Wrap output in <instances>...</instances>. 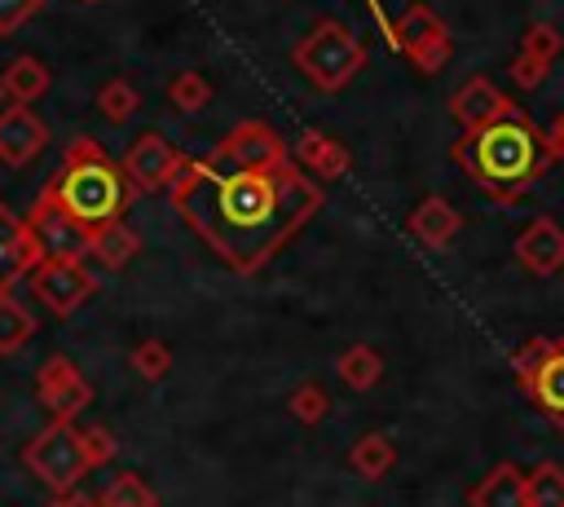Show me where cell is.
Wrapping results in <instances>:
<instances>
[{
    "label": "cell",
    "instance_id": "2e32d148",
    "mask_svg": "<svg viewBox=\"0 0 564 507\" xmlns=\"http://www.w3.org/2000/svg\"><path fill=\"white\" fill-rule=\"evenodd\" d=\"M467 507H529V472L516 463H494L467 489Z\"/></svg>",
    "mask_w": 564,
    "mask_h": 507
},
{
    "label": "cell",
    "instance_id": "4fadbf2b",
    "mask_svg": "<svg viewBox=\"0 0 564 507\" xmlns=\"http://www.w3.org/2000/svg\"><path fill=\"white\" fill-rule=\"evenodd\" d=\"M40 260H44V256H40V247H35V238H31V229H26V220L13 216V212L0 203V295H9L22 278H31Z\"/></svg>",
    "mask_w": 564,
    "mask_h": 507
},
{
    "label": "cell",
    "instance_id": "44dd1931",
    "mask_svg": "<svg viewBox=\"0 0 564 507\" xmlns=\"http://www.w3.org/2000/svg\"><path fill=\"white\" fill-rule=\"evenodd\" d=\"M392 463H397V445H392L383 432H366V436H357V445L348 450V467H352L357 476H366V481H383V476L392 472Z\"/></svg>",
    "mask_w": 564,
    "mask_h": 507
},
{
    "label": "cell",
    "instance_id": "cb8c5ba5",
    "mask_svg": "<svg viewBox=\"0 0 564 507\" xmlns=\"http://www.w3.org/2000/svg\"><path fill=\"white\" fill-rule=\"evenodd\" d=\"M31 335H35V317L13 295H0V357L18 353Z\"/></svg>",
    "mask_w": 564,
    "mask_h": 507
},
{
    "label": "cell",
    "instance_id": "d590c367",
    "mask_svg": "<svg viewBox=\"0 0 564 507\" xmlns=\"http://www.w3.org/2000/svg\"><path fill=\"white\" fill-rule=\"evenodd\" d=\"M48 507H97V503H88V498H79V494H66V498H57V503H48Z\"/></svg>",
    "mask_w": 564,
    "mask_h": 507
},
{
    "label": "cell",
    "instance_id": "277c9868",
    "mask_svg": "<svg viewBox=\"0 0 564 507\" xmlns=\"http://www.w3.org/2000/svg\"><path fill=\"white\" fill-rule=\"evenodd\" d=\"M110 454L115 436L106 428H75V419H53L22 445V463L62 498L75 489V481H84V472H93Z\"/></svg>",
    "mask_w": 564,
    "mask_h": 507
},
{
    "label": "cell",
    "instance_id": "8fae6325",
    "mask_svg": "<svg viewBox=\"0 0 564 507\" xmlns=\"http://www.w3.org/2000/svg\"><path fill=\"white\" fill-rule=\"evenodd\" d=\"M449 115L458 119L463 132H480V128L502 123V119H511V115H520V110H516V101H511L494 79L471 75V79L458 84V93L449 97Z\"/></svg>",
    "mask_w": 564,
    "mask_h": 507
},
{
    "label": "cell",
    "instance_id": "5b68a950",
    "mask_svg": "<svg viewBox=\"0 0 564 507\" xmlns=\"http://www.w3.org/2000/svg\"><path fill=\"white\" fill-rule=\"evenodd\" d=\"M295 66L322 88V93H339L361 66H366V44L344 31L339 22H317L295 48H291Z\"/></svg>",
    "mask_w": 564,
    "mask_h": 507
},
{
    "label": "cell",
    "instance_id": "52a82bcc",
    "mask_svg": "<svg viewBox=\"0 0 564 507\" xmlns=\"http://www.w3.org/2000/svg\"><path fill=\"white\" fill-rule=\"evenodd\" d=\"M26 229L44 260H84L88 256V229L66 216V207L57 203V194L48 185L40 190V198L26 216Z\"/></svg>",
    "mask_w": 564,
    "mask_h": 507
},
{
    "label": "cell",
    "instance_id": "5bb4252c",
    "mask_svg": "<svg viewBox=\"0 0 564 507\" xmlns=\"http://www.w3.org/2000/svg\"><path fill=\"white\" fill-rule=\"evenodd\" d=\"M48 145V123L31 106H13L0 115V163L26 168Z\"/></svg>",
    "mask_w": 564,
    "mask_h": 507
},
{
    "label": "cell",
    "instance_id": "1f68e13d",
    "mask_svg": "<svg viewBox=\"0 0 564 507\" xmlns=\"http://www.w3.org/2000/svg\"><path fill=\"white\" fill-rule=\"evenodd\" d=\"M560 48H564V35H560L551 22H529V26H524V35H520V53H533V57L555 62V57H560Z\"/></svg>",
    "mask_w": 564,
    "mask_h": 507
},
{
    "label": "cell",
    "instance_id": "6da1fadb",
    "mask_svg": "<svg viewBox=\"0 0 564 507\" xmlns=\"http://www.w3.org/2000/svg\"><path fill=\"white\" fill-rule=\"evenodd\" d=\"M167 194L189 229L242 278L260 273L322 207V190L300 163L247 172L216 159H181Z\"/></svg>",
    "mask_w": 564,
    "mask_h": 507
},
{
    "label": "cell",
    "instance_id": "e575fe53",
    "mask_svg": "<svg viewBox=\"0 0 564 507\" xmlns=\"http://www.w3.org/2000/svg\"><path fill=\"white\" fill-rule=\"evenodd\" d=\"M542 154L546 163H564V110L551 119V128L542 132Z\"/></svg>",
    "mask_w": 564,
    "mask_h": 507
},
{
    "label": "cell",
    "instance_id": "83f0119b",
    "mask_svg": "<svg viewBox=\"0 0 564 507\" xmlns=\"http://www.w3.org/2000/svg\"><path fill=\"white\" fill-rule=\"evenodd\" d=\"M137 106H141V93H137L128 79H106V84L97 88V110H101L106 119H115V123L132 119Z\"/></svg>",
    "mask_w": 564,
    "mask_h": 507
},
{
    "label": "cell",
    "instance_id": "3957f363",
    "mask_svg": "<svg viewBox=\"0 0 564 507\" xmlns=\"http://www.w3.org/2000/svg\"><path fill=\"white\" fill-rule=\"evenodd\" d=\"M48 190L66 207L75 225L97 234L101 225H115L132 198V181L123 176V163H115L93 137H75L62 154V168L48 176Z\"/></svg>",
    "mask_w": 564,
    "mask_h": 507
},
{
    "label": "cell",
    "instance_id": "f1b7e54d",
    "mask_svg": "<svg viewBox=\"0 0 564 507\" xmlns=\"http://www.w3.org/2000/svg\"><path fill=\"white\" fill-rule=\"evenodd\" d=\"M555 348H560V339H546V335H538V339H529L524 348H516V353H511V370H516L520 388H529V384H533V375L542 370V362H546Z\"/></svg>",
    "mask_w": 564,
    "mask_h": 507
},
{
    "label": "cell",
    "instance_id": "603a6c76",
    "mask_svg": "<svg viewBox=\"0 0 564 507\" xmlns=\"http://www.w3.org/2000/svg\"><path fill=\"white\" fill-rule=\"evenodd\" d=\"M4 93H9L18 106L40 101V97L48 93V71H44V62H35V57H18V62L4 71Z\"/></svg>",
    "mask_w": 564,
    "mask_h": 507
},
{
    "label": "cell",
    "instance_id": "f546056e",
    "mask_svg": "<svg viewBox=\"0 0 564 507\" xmlns=\"http://www.w3.org/2000/svg\"><path fill=\"white\" fill-rule=\"evenodd\" d=\"M132 370H137L141 379L159 384V379L172 370V353H167V344H163V339H141V344L132 348Z\"/></svg>",
    "mask_w": 564,
    "mask_h": 507
},
{
    "label": "cell",
    "instance_id": "7402d4cb",
    "mask_svg": "<svg viewBox=\"0 0 564 507\" xmlns=\"http://www.w3.org/2000/svg\"><path fill=\"white\" fill-rule=\"evenodd\" d=\"M335 375H339L352 392H366V388H375V384H379V375H383V357H379L370 344H352V348H344V353H339Z\"/></svg>",
    "mask_w": 564,
    "mask_h": 507
},
{
    "label": "cell",
    "instance_id": "d6a6232c",
    "mask_svg": "<svg viewBox=\"0 0 564 507\" xmlns=\"http://www.w3.org/2000/svg\"><path fill=\"white\" fill-rule=\"evenodd\" d=\"M546 75H551V62H546V57H533V53H516V57H511V79H516L520 88H538Z\"/></svg>",
    "mask_w": 564,
    "mask_h": 507
},
{
    "label": "cell",
    "instance_id": "e0dca14e",
    "mask_svg": "<svg viewBox=\"0 0 564 507\" xmlns=\"http://www.w3.org/2000/svg\"><path fill=\"white\" fill-rule=\"evenodd\" d=\"M295 163H300L313 181H335V176L348 172V150H344L339 141H330L326 132L308 128V132H300V141H295Z\"/></svg>",
    "mask_w": 564,
    "mask_h": 507
},
{
    "label": "cell",
    "instance_id": "ba28073f",
    "mask_svg": "<svg viewBox=\"0 0 564 507\" xmlns=\"http://www.w3.org/2000/svg\"><path fill=\"white\" fill-rule=\"evenodd\" d=\"M212 159H216V163H229V168H247V172H282V168L291 163L282 137H278L269 123H260V119L238 123V128L212 150Z\"/></svg>",
    "mask_w": 564,
    "mask_h": 507
},
{
    "label": "cell",
    "instance_id": "7a4b0ae2",
    "mask_svg": "<svg viewBox=\"0 0 564 507\" xmlns=\"http://www.w3.org/2000/svg\"><path fill=\"white\" fill-rule=\"evenodd\" d=\"M454 159L463 163V172L489 190L498 203H511L542 168H546V154H542V137L538 128L524 119V115H511L502 123H489L480 132H463L454 141Z\"/></svg>",
    "mask_w": 564,
    "mask_h": 507
},
{
    "label": "cell",
    "instance_id": "d4e9b609",
    "mask_svg": "<svg viewBox=\"0 0 564 507\" xmlns=\"http://www.w3.org/2000/svg\"><path fill=\"white\" fill-rule=\"evenodd\" d=\"M97 507H159V494L137 476V472H119L106 494L97 498Z\"/></svg>",
    "mask_w": 564,
    "mask_h": 507
},
{
    "label": "cell",
    "instance_id": "8d00e7d4",
    "mask_svg": "<svg viewBox=\"0 0 564 507\" xmlns=\"http://www.w3.org/2000/svg\"><path fill=\"white\" fill-rule=\"evenodd\" d=\"M0 93H4V79H0Z\"/></svg>",
    "mask_w": 564,
    "mask_h": 507
},
{
    "label": "cell",
    "instance_id": "d6986e66",
    "mask_svg": "<svg viewBox=\"0 0 564 507\" xmlns=\"http://www.w3.org/2000/svg\"><path fill=\"white\" fill-rule=\"evenodd\" d=\"M524 392L538 401V410H542L555 428H564V339H560V348L542 362V370L533 375V384H529Z\"/></svg>",
    "mask_w": 564,
    "mask_h": 507
},
{
    "label": "cell",
    "instance_id": "7c38bea8",
    "mask_svg": "<svg viewBox=\"0 0 564 507\" xmlns=\"http://www.w3.org/2000/svg\"><path fill=\"white\" fill-rule=\"evenodd\" d=\"M181 159H185V154H176L159 132H145L141 141L128 145V154H123L119 163H123V176L132 181V190H163V185L176 176Z\"/></svg>",
    "mask_w": 564,
    "mask_h": 507
},
{
    "label": "cell",
    "instance_id": "836d02e7",
    "mask_svg": "<svg viewBox=\"0 0 564 507\" xmlns=\"http://www.w3.org/2000/svg\"><path fill=\"white\" fill-rule=\"evenodd\" d=\"M44 9V0H0V35H13L22 22H31Z\"/></svg>",
    "mask_w": 564,
    "mask_h": 507
},
{
    "label": "cell",
    "instance_id": "4316f807",
    "mask_svg": "<svg viewBox=\"0 0 564 507\" xmlns=\"http://www.w3.org/2000/svg\"><path fill=\"white\" fill-rule=\"evenodd\" d=\"M167 101H172L176 110H185V115H198V110L212 101V84H207L198 71H181V75H172V84H167Z\"/></svg>",
    "mask_w": 564,
    "mask_h": 507
},
{
    "label": "cell",
    "instance_id": "ffe728a7",
    "mask_svg": "<svg viewBox=\"0 0 564 507\" xmlns=\"http://www.w3.org/2000/svg\"><path fill=\"white\" fill-rule=\"evenodd\" d=\"M137 251H141V238H137L123 220L101 225L97 234H88V256H93V260H101L106 269H123Z\"/></svg>",
    "mask_w": 564,
    "mask_h": 507
},
{
    "label": "cell",
    "instance_id": "9c48e42d",
    "mask_svg": "<svg viewBox=\"0 0 564 507\" xmlns=\"http://www.w3.org/2000/svg\"><path fill=\"white\" fill-rule=\"evenodd\" d=\"M31 287L40 295V304H48V313L70 317L97 291V278L84 269V260H40L31 273Z\"/></svg>",
    "mask_w": 564,
    "mask_h": 507
},
{
    "label": "cell",
    "instance_id": "484cf974",
    "mask_svg": "<svg viewBox=\"0 0 564 507\" xmlns=\"http://www.w3.org/2000/svg\"><path fill=\"white\" fill-rule=\"evenodd\" d=\"M529 507H564V467L542 459L529 472Z\"/></svg>",
    "mask_w": 564,
    "mask_h": 507
},
{
    "label": "cell",
    "instance_id": "9a60e30c",
    "mask_svg": "<svg viewBox=\"0 0 564 507\" xmlns=\"http://www.w3.org/2000/svg\"><path fill=\"white\" fill-rule=\"evenodd\" d=\"M516 260H520L529 273H538V278L564 269V225L551 220V216L529 220V225L520 229V238H516Z\"/></svg>",
    "mask_w": 564,
    "mask_h": 507
},
{
    "label": "cell",
    "instance_id": "30bf717a",
    "mask_svg": "<svg viewBox=\"0 0 564 507\" xmlns=\"http://www.w3.org/2000/svg\"><path fill=\"white\" fill-rule=\"evenodd\" d=\"M35 392H40V401L53 410V419H75V414L88 410V401H93V384L79 375V366H75L66 353H53V357L40 366Z\"/></svg>",
    "mask_w": 564,
    "mask_h": 507
},
{
    "label": "cell",
    "instance_id": "8992f818",
    "mask_svg": "<svg viewBox=\"0 0 564 507\" xmlns=\"http://www.w3.org/2000/svg\"><path fill=\"white\" fill-rule=\"evenodd\" d=\"M392 44L423 71V75H436L445 62H449V31H445V22H441V13L436 9H427V4H410L397 22H392Z\"/></svg>",
    "mask_w": 564,
    "mask_h": 507
},
{
    "label": "cell",
    "instance_id": "4dcf8cb0",
    "mask_svg": "<svg viewBox=\"0 0 564 507\" xmlns=\"http://www.w3.org/2000/svg\"><path fill=\"white\" fill-rule=\"evenodd\" d=\"M286 410L300 419V423H322L326 410H330V397L322 384H300L291 397H286Z\"/></svg>",
    "mask_w": 564,
    "mask_h": 507
},
{
    "label": "cell",
    "instance_id": "ac0fdd59",
    "mask_svg": "<svg viewBox=\"0 0 564 507\" xmlns=\"http://www.w3.org/2000/svg\"><path fill=\"white\" fill-rule=\"evenodd\" d=\"M463 229V216L441 198V194H427L414 212H410V234L423 242V247H449L454 242V234Z\"/></svg>",
    "mask_w": 564,
    "mask_h": 507
}]
</instances>
